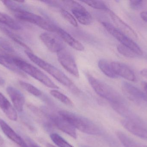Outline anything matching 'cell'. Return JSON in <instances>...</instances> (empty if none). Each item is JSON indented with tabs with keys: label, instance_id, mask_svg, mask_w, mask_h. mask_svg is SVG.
Wrapping results in <instances>:
<instances>
[{
	"label": "cell",
	"instance_id": "cell-5",
	"mask_svg": "<svg viewBox=\"0 0 147 147\" xmlns=\"http://www.w3.org/2000/svg\"><path fill=\"white\" fill-rule=\"evenodd\" d=\"M102 24L105 29L122 45L128 47L139 56L143 55V51L141 47L132 39L109 22H102Z\"/></svg>",
	"mask_w": 147,
	"mask_h": 147
},
{
	"label": "cell",
	"instance_id": "cell-41",
	"mask_svg": "<svg viewBox=\"0 0 147 147\" xmlns=\"http://www.w3.org/2000/svg\"><path fill=\"white\" fill-rule=\"evenodd\" d=\"M82 147H90L86 146H82Z\"/></svg>",
	"mask_w": 147,
	"mask_h": 147
},
{
	"label": "cell",
	"instance_id": "cell-8",
	"mask_svg": "<svg viewBox=\"0 0 147 147\" xmlns=\"http://www.w3.org/2000/svg\"><path fill=\"white\" fill-rule=\"evenodd\" d=\"M65 4L70 7L75 19L84 25L91 24L92 18L90 13L82 5L75 1H65Z\"/></svg>",
	"mask_w": 147,
	"mask_h": 147
},
{
	"label": "cell",
	"instance_id": "cell-28",
	"mask_svg": "<svg viewBox=\"0 0 147 147\" xmlns=\"http://www.w3.org/2000/svg\"><path fill=\"white\" fill-rule=\"evenodd\" d=\"M2 2L9 9H11L14 12L26 9L22 5V3L24 2V1H2Z\"/></svg>",
	"mask_w": 147,
	"mask_h": 147
},
{
	"label": "cell",
	"instance_id": "cell-36",
	"mask_svg": "<svg viewBox=\"0 0 147 147\" xmlns=\"http://www.w3.org/2000/svg\"><path fill=\"white\" fill-rule=\"evenodd\" d=\"M28 146L29 147H40L29 140H28Z\"/></svg>",
	"mask_w": 147,
	"mask_h": 147
},
{
	"label": "cell",
	"instance_id": "cell-29",
	"mask_svg": "<svg viewBox=\"0 0 147 147\" xmlns=\"http://www.w3.org/2000/svg\"><path fill=\"white\" fill-rule=\"evenodd\" d=\"M52 141L59 147H74L67 142L63 137L57 133H52L50 135Z\"/></svg>",
	"mask_w": 147,
	"mask_h": 147
},
{
	"label": "cell",
	"instance_id": "cell-20",
	"mask_svg": "<svg viewBox=\"0 0 147 147\" xmlns=\"http://www.w3.org/2000/svg\"><path fill=\"white\" fill-rule=\"evenodd\" d=\"M0 30L3 33L6 34L8 37L13 41L16 43L20 45L22 47L26 48V50L30 51L29 47L26 45V44L23 42L22 39L16 34L12 32L10 29L8 28V27L6 26L5 25L0 24Z\"/></svg>",
	"mask_w": 147,
	"mask_h": 147
},
{
	"label": "cell",
	"instance_id": "cell-40",
	"mask_svg": "<svg viewBox=\"0 0 147 147\" xmlns=\"http://www.w3.org/2000/svg\"><path fill=\"white\" fill-rule=\"evenodd\" d=\"M47 147H56L54 146H53V145H51V144H49V143L47 145Z\"/></svg>",
	"mask_w": 147,
	"mask_h": 147
},
{
	"label": "cell",
	"instance_id": "cell-19",
	"mask_svg": "<svg viewBox=\"0 0 147 147\" xmlns=\"http://www.w3.org/2000/svg\"><path fill=\"white\" fill-rule=\"evenodd\" d=\"M0 108L9 120L14 121H17V114L16 110L8 99L1 92Z\"/></svg>",
	"mask_w": 147,
	"mask_h": 147
},
{
	"label": "cell",
	"instance_id": "cell-13",
	"mask_svg": "<svg viewBox=\"0 0 147 147\" xmlns=\"http://www.w3.org/2000/svg\"><path fill=\"white\" fill-rule=\"evenodd\" d=\"M110 64L113 71L118 77H121L131 82H136V76L133 70L128 66L117 61L111 62Z\"/></svg>",
	"mask_w": 147,
	"mask_h": 147
},
{
	"label": "cell",
	"instance_id": "cell-7",
	"mask_svg": "<svg viewBox=\"0 0 147 147\" xmlns=\"http://www.w3.org/2000/svg\"><path fill=\"white\" fill-rule=\"evenodd\" d=\"M58 60L69 73L76 78L79 77V72L73 55L65 48L57 53Z\"/></svg>",
	"mask_w": 147,
	"mask_h": 147
},
{
	"label": "cell",
	"instance_id": "cell-10",
	"mask_svg": "<svg viewBox=\"0 0 147 147\" xmlns=\"http://www.w3.org/2000/svg\"><path fill=\"white\" fill-rule=\"evenodd\" d=\"M48 116L51 121L58 129L74 139H77L76 129L59 114H52L48 115Z\"/></svg>",
	"mask_w": 147,
	"mask_h": 147
},
{
	"label": "cell",
	"instance_id": "cell-1",
	"mask_svg": "<svg viewBox=\"0 0 147 147\" xmlns=\"http://www.w3.org/2000/svg\"><path fill=\"white\" fill-rule=\"evenodd\" d=\"M25 53L32 62L48 72L60 83L69 89L71 92L75 94L80 93L79 89L78 87L62 71L39 58L37 55L32 52L31 51L26 50Z\"/></svg>",
	"mask_w": 147,
	"mask_h": 147
},
{
	"label": "cell",
	"instance_id": "cell-24",
	"mask_svg": "<svg viewBox=\"0 0 147 147\" xmlns=\"http://www.w3.org/2000/svg\"><path fill=\"white\" fill-rule=\"evenodd\" d=\"M117 138L124 147H145L137 143L121 131L117 132Z\"/></svg>",
	"mask_w": 147,
	"mask_h": 147
},
{
	"label": "cell",
	"instance_id": "cell-14",
	"mask_svg": "<svg viewBox=\"0 0 147 147\" xmlns=\"http://www.w3.org/2000/svg\"><path fill=\"white\" fill-rule=\"evenodd\" d=\"M121 123L124 128L137 137L147 140V126L141 125L123 119Z\"/></svg>",
	"mask_w": 147,
	"mask_h": 147
},
{
	"label": "cell",
	"instance_id": "cell-21",
	"mask_svg": "<svg viewBox=\"0 0 147 147\" xmlns=\"http://www.w3.org/2000/svg\"><path fill=\"white\" fill-rule=\"evenodd\" d=\"M0 24L5 25L10 29L20 30L22 26L12 17L6 14L0 12Z\"/></svg>",
	"mask_w": 147,
	"mask_h": 147
},
{
	"label": "cell",
	"instance_id": "cell-22",
	"mask_svg": "<svg viewBox=\"0 0 147 147\" xmlns=\"http://www.w3.org/2000/svg\"><path fill=\"white\" fill-rule=\"evenodd\" d=\"M98 66L101 71L107 77L111 79H117L118 77L115 74L111 65L106 60L102 59L98 61Z\"/></svg>",
	"mask_w": 147,
	"mask_h": 147
},
{
	"label": "cell",
	"instance_id": "cell-38",
	"mask_svg": "<svg viewBox=\"0 0 147 147\" xmlns=\"http://www.w3.org/2000/svg\"><path fill=\"white\" fill-rule=\"evenodd\" d=\"M5 83L4 79L0 76V85L2 86V85H4L5 84Z\"/></svg>",
	"mask_w": 147,
	"mask_h": 147
},
{
	"label": "cell",
	"instance_id": "cell-30",
	"mask_svg": "<svg viewBox=\"0 0 147 147\" xmlns=\"http://www.w3.org/2000/svg\"><path fill=\"white\" fill-rule=\"evenodd\" d=\"M117 50L120 54L127 58H134L139 56L134 51L123 45H120L117 46Z\"/></svg>",
	"mask_w": 147,
	"mask_h": 147
},
{
	"label": "cell",
	"instance_id": "cell-31",
	"mask_svg": "<svg viewBox=\"0 0 147 147\" xmlns=\"http://www.w3.org/2000/svg\"><path fill=\"white\" fill-rule=\"evenodd\" d=\"M60 12L63 17L70 24L75 27L78 26V22L73 15L64 9H61Z\"/></svg>",
	"mask_w": 147,
	"mask_h": 147
},
{
	"label": "cell",
	"instance_id": "cell-26",
	"mask_svg": "<svg viewBox=\"0 0 147 147\" xmlns=\"http://www.w3.org/2000/svg\"><path fill=\"white\" fill-rule=\"evenodd\" d=\"M19 83L23 89L32 95L38 97L42 96V92L41 91L32 85L23 81H20Z\"/></svg>",
	"mask_w": 147,
	"mask_h": 147
},
{
	"label": "cell",
	"instance_id": "cell-39",
	"mask_svg": "<svg viewBox=\"0 0 147 147\" xmlns=\"http://www.w3.org/2000/svg\"><path fill=\"white\" fill-rule=\"evenodd\" d=\"M4 144V140L0 135V147H2Z\"/></svg>",
	"mask_w": 147,
	"mask_h": 147
},
{
	"label": "cell",
	"instance_id": "cell-11",
	"mask_svg": "<svg viewBox=\"0 0 147 147\" xmlns=\"http://www.w3.org/2000/svg\"><path fill=\"white\" fill-rule=\"evenodd\" d=\"M40 39L46 47L52 52L57 53L65 48L62 41L50 32L42 33L40 35Z\"/></svg>",
	"mask_w": 147,
	"mask_h": 147
},
{
	"label": "cell",
	"instance_id": "cell-15",
	"mask_svg": "<svg viewBox=\"0 0 147 147\" xmlns=\"http://www.w3.org/2000/svg\"><path fill=\"white\" fill-rule=\"evenodd\" d=\"M109 14L112 20L119 30L133 40H136L138 39L137 34L131 26L128 25L114 12L110 10Z\"/></svg>",
	"mask_w": 147,
	"mask_h": 147
},
{
	"label": "cell",
	"instance_id": "cell-33",
	"mask_svg": "<svg viewBox=\"0 0 147 147\" xmlns=\"http://www.w3.org/2000/svg\"><path fill=\"white\" fill-rule=\"evenodd\" d=\"M144 1L142 0H131L129 1V7L134 10H138L141 8L143 5Z\"/></svg>",
	"mask_w": 147,
	"mask_h": 147
},
{
	"label": "cell",
	"instance_id": "cell-17",
	"mask_svg": "<svg viewBox=\"0 0 147 147\" xmlns=\"http://www.w3.org/2000/svg\"><path fill=\"white\" fill-rule=\"evenodd\" d=\"M0 127L4 134L20 147H29L24 140L18 135L11 127L0 118Z\"/></svg>",
	"mask_w": 147,
	"mask_h": 147
},
{
	"label": "cell",
	"instance_id": "cell-27",
	"mask_svg": "<svg viewBox=\"0 0 147 147\" xmlns=\"http://www.w3.org/2000/svg\"><path fill=\"white\" fill-rule=\"evenodd\" d=\"M82 2L84 3L88 6L93 8L104 11H110L109 7L105 3L100 1H84Z\"/></svg>",
	"mask_w": 147,
	"mask_h": 147
},
{
	"label": "cell",
	"instance_id": "cell-4",
	"mask_svg": "<svg viewBox=\"0 0 147 147\" xmlns=\"http://www.w3.org/2000/svg\"><path fill=\"white\" fill-rule=\"evenodd\" d=\"M9 56L15 65L22 72L27 73L48 88L55 89H59L57 85L39 69L21 59Z\"/></svg>",
	"mask_w": 147,
	"mask_h": 147
},
{
	"label": "cell",
	"instance_id": "cell-9",
	"mask_svg": "<svg viewBox=\"0 0 147 147\" xmlns=\"http://www.w3.org/2000/svg\"><path fill=\"white\" fill-rule=\"evenodd\" d=\"M122 89L125 95L131 101L138 104H147V95L136 86L128 82L122 83Z\"/></svg>",
	"mask_w": 147,
	"mask_h": 147
},
{
	"label": "cell",
	"instance_id": "cell-32",
	"mask_svg": "<svg viewBox=\"0 0 147 147\" xmlns=\"http://www.w3.org/2000/svg\"><path fill=\"white\" fill-rule=\"evenodd\" d=\"M0 47L4 51L10 53H15V51L12 45L7 40L0 37Z\"/></svg>",
	"mask_w": 147,
	"mask_h": 147
},
{
	"label": "cell",
	"instance_id": "cell-3",
	"mask_svg": "<svg viewBox=\"0 0 147 147\" xmlns=\"http://www.w3.org/2000/svg\"><path fill=\"white\" fill-rule=\"evenodd\" d=\"M58 114L75 129L82 133L93 135H99L102 133L100 128L87 118L67 110H60Z\"/></svg>",
	"mask_w": 147,
	"mask_h": 147
},
{
	"label": "cell",
	"instance_id": "cell-42",
	"mask_svg": "<svg viewBox=\"0 0 147 147\" xmlns=\"http://www.w3.org/2000/svg\"><path fill=\"white\" fill-rule=\"evenodd\" d=\"M145 147H147V146H145Z\"/></svg>",
	"mask_w": 147,
	"mask_h": 147
},
{
	"label": "cell",
	"instance_id": "cell-18",
	"mask_svg": "<svg viewBox=\"0 0 147 147\" xmlns=\"http://www.w3.org/2000/svg\"><path fill=\"white\" fill-rule=\"evenodd\" d=\"M56 33L59 35L63 41L74 49L80 51L84 50V47L80 42L74 39L73 36L63 28L58 27Z\"/></svg>",
	"mask_w": 147,
	"mask_h": 147
},
{
	"label": "cell",
	"instance_id": "cell-25",
	"mask_svg": "<svg viewBox=\"0 0 147 147\" xmlns=\"http://www.w3.org/2000/svg\"><path fill=\"white\" fill-rule=\"evenodd\" d=\"M50 93L53 97L60 101L64 104L69 107H73L74 105L73 102L69 98L58 91L57 90H52L50 91Z\"/></svg>",
	"mask_w": 147,
	"mask_h": 147
},
{
	"label": "cell",
	"instance_id": "cell-37",
	"mask_svg": "<svg viewBox=\"0 0 147 147\" xmlns=\"http://www.w3.org/2000/svg\"><path fill=\"white\" fill-rule=\"evenodd\" d=\"M142 85L143 87V89L145 91V93L147 95V82H142Z\"/></svg>",
	"mask_w": 147,
	"mask_h": 147
},
{
	"label": "cell",
	"instance_id": "cell-2",
	"mask_svg": "<svg viewBox=\"0 0 147 147\" xmlns=\"http://www.w3.org/2000/svg\"><path fill=\"white\" fill-rule=\"evenodd\" d=\"M86 77L95 92L99 96L108 101L111 105L127 104L126 101L121 94L111 86L96 78L90 73H86Z\"/></svg>",
	"mask_w": 147,
	"mask_h": 147
},
{
	"label": "cell",
	"instance_id": "cell-12",
	"mask_svg": "<svg viewBox=\"0 0 147 147\" xmlns=\"http://www.w3.org/2000/svg\"><path fill=\"white\" fill-rule=\"evenodd\" d=\"M113 109L125 120L141 125L147 126V123L133 112L127 106V104H117L111 105Z\"/></svg>",
	"mask_w": 147,
	"mask_h": 147
},
{
	"label": "cell",
	"instance_id": "cell-16",
	"mask_svg": "<svg viewBox=\"0 0 147 147\" xmlns=\"http://www.w3.org/2000/svg\"><path fill=\"white\" fill-rule=\"evenodd\" d=\"M7 91L16 109L18 112H22L25 103L24 95L18 89L13 86L7 87Z\"/></svg>",
	"mask_w": 147,
	"mask_h": 147
},
{
	"label": "cell",
	"instance_id": "cell-34",
	"mask_svg": "<svg viewBox=\"0 0 147 147\" xmlns=\"http://www.w3.org/2000/svg\"><path fill=\"white\" fill-rule=\"evenodd\" d=\"M140 16L144 22H147V10L142 11L140 14Z\"/></svg>",
	"mask_w": 147,
	"mask_h": 147
},
{
	"label": "cell",
	"instance_id": "cell-23",
	"mask_svg": "<svg viewBox=\"0 0 147 147\" xmlns=\"http://www.w3.org/2000/svg\"><path fill=\"white\" fill-rule=\"evenodd\" d=\"M0 64L19 75L24 76L22 72L18 69L12 62L8 55H3L0 54Z\"/></svg>",
	"mask_w": 147,
	"mask_h": 147
},
{
	"label": "cell",
	"instance_id": "cell-35",
	"mask_svg": "<svg viewBox=\"0 0 147 147\" xmlns=\"http://www.w3.org/2000/svg\"><path fill=\"white\" fill-rule=\"evenodd\" d=\"M141 75L147 79V69H144L140 71Z\"/></svg>",
	"mask_w": 147,
	"mask_h": 147
},
{
	"label": "cell",
	"instance_id": "cell-6",
	"mask_svg": "<svg viewBox=\"0 0 147 147\" xmlns=\"http://www.w3.org/2000/svg\"><path fill=\"white\" fill-rule=\"evenodd\" d=\"M16 18L21 20L37 25L49 32H56L58 26L47 21L41 16L31 13L26 9L14 12Z\"/></svg>",
	"mask_w": 147,
	"mask_h": 147
}]
</instances>
